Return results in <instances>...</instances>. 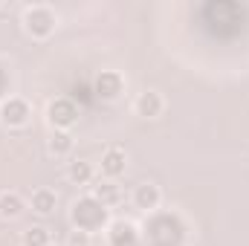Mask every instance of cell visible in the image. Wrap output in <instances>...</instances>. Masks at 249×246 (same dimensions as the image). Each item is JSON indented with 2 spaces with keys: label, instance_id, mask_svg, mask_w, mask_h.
<instances>
[{
  "label": "cell",
  "instance_id": "1",
  "mask_svg": "<svg viewBox=\"0 0 249 246\" xmlns=\"http://www.w3.org/2000/svg\"><path fill=\"white\" fill-rule=\"evenodd\" d=\"M72 223L78 232L93 235L107 223V209L96 200V197H81L72 203Z\"/></svg>",
  "mask_w": 249,
  "mask_h": 246
},
{
  "label": "cell",
  "instance_id": "2",
  "mask_svg": "<svg viewBox=\"0 0 249 246\" xmlns=\"http://www.w3.org/2000/svg\"><path fill=\"white\" fill-rule=\"evenodd\" d=\"M23 26H26L29 35L44 38V35H50L53 26H55V12H53L47 3H32V6H26V12H23Z\"/></svg>",
  "mask_w": 249,
  "mask_h": 246
},
{
  "label": "cell",
  "instance_id": "3",
  "mask_svg": "<svg viewBox=\"0 0 249 246\" xmlns=\"http://www.w3.org/2000/svg\"><path fill=\"white\" fill-rule=\"evenodd\" d=\"M75 116H78V107L70 99H64V96L55 99V102H50V107H47V119H50V124H55V130L70 127L75 122Z\"/></svg>",
  "mask_w": 249,
  "mask_h": 246
},
{
  "label": "cell",
  "instance_id": "4",
  "mask_svg": "<svg viewBox=\"0 0 249 246\" xmlns=\"http://www.w3.org/2000/svg\"><path fill=\"white\" fill-rule=\"evenodd\" d=\"M0 116H3L6 124L20 127V124H26V119H29V105L23 99H18V96H9L3 102V107H0Z\"/></svg>",
  "mask_w": 249,
  "mask_h": 246
},
{
  "label": "cell",
  "instance_id": "5",
  "mask_svg": "<svg viewBox=\"0 0 249 246\" xmlns=\"http://www.w3.org/2000/svg\"><path fill=\"white\" fill-rule=\"evenodd\" d=\"M96 90H99L102 99H116L124 90V78L116 70H102V75L96 78Z\"/></svg>",
  "mask_w": 249,
  "mask_h": 246
},
{
  "label": "cell",
  "instance_id": "6",
  "mask_svg": "<svg viewBox=\"0 0 249 246\" xmlns=\"http://www.w3.org/2000/svg\"><path fill=\"white\" fill-rule=\"evenodd\" d=\"M136 113L139 116H160L162 113V96L157 93V90H145V93H139V99H136Z\"/></svg>",
  "mask_w": 249,
  "mask_h": 246
},
{
  "label": "cell",
  "instance_id": "7",
  "mask_svg": "<svg viewBox=\"0 0 249 246\" xmlns=\"http://www.w3.org/2000/svg\"><path fill=\"white\" fill-rule=\"evenodd\" d=\"M133 203H136V209H145V211L157 209V206H160V188H157L154 183L136 185V191H133Z\"/></svg>",
  "mask_w": 249,
  "mask_h": 246
},
{
  "label": "cell",
  "instance_id": "8",
  "mask_svg": "<svg viewBox=\"0 0 249 246\" xmlns=\"http://www.w3.org/2000/svg\"><path fill=\"white\" fill-rule=\"evenodd\" d=\"M124 171V151L119 148H107L102 154V174L105 177H119Z\"/></svg>",
  "mask_w": 249,
  "mask_h": 246
},
{
  "label": "cell",
  "instance_id": "9",
  "mask_svg": "<svg viewBox=\"0 0 249 246\" xmlns=\"http://www.w3.org/2000/svg\"><path fill=\"white\" fill-rule=\"evenodd\" d=\"M136 241V226L127 220H116L110 223V244L113 246H133Z\"/></svg>",
  "mask_w": 249,
  "mask_h": 246
},
{
  "label": "cell",
  "instance_id": "10",
  "mask_svg": "<svg viewBox=\"0 0 249 246\" xmlns=\"http://www.w3.org/2000/svg\"><path fill=\"white\" fill-rule=\"evenodd\" d=\"M20 211H23V200H20V194H15V191H3V194H0V217H3V220H15Z\"/></svg>",
  "mask_w": 249,
  "mask_h": 246
},
{
  "label": "cell",
  "instance_id": "11",
  "mask_svg": "<svg viewBox=\"0 0 249 246\" xmlns=\"http://www.w3.org/2000/svg\"><path fill=\"white\" fill-rule=\"evenodd\" d=\"M55 203H58V194H55L53 188H38V191H32V209H35L38 214H50V211L55 209Z\"/></svg>",
  "mask_w": 249,
  "mask_h": 246
},
{
  "label": "cell",
  "instance_id": "12",
  "mask_svg": "<svg viewBox=\"0 0 249 246\" xmlns=\"http://www.w3.org/2000/svg\"><path fill=\"white\" fill-rule=\"evenodd\" d=\"M67 177H70L72 183H78V185L93 183V165H90V162H84V159H75V162H70Z\"/></svg>",
  "mask_w": 249,
  "mask_h": 246
},
{
  "label": "cell",
  "instance_id": "13",
  "mask_svg": "<svg viewBox=\"0 0 249 246\" xmlns=\"http://www.w3.org/2000/svg\"><path fill=\"white\" fill-rule=\"evenodd\" d=\"M93 197H96L102 206H107V203H119V188L110 183V180H102V183L93 185Z\"/></svg>",
  "mask_w": 249,
  "mask_h": 246
},
{
  "label": "cell",
  "instance_id": "14",
  "mask_svg": "<svg viewBox=\"0 0 249 246\" xmlns=\"http://www.w3.org/2000/svg\"><path fill=\"white\" fill-rule=\"evenodd\" d=\"M70 148H72L70 133H67V130H53V136H50V151H53V154H58V157H64Z\"/></svg>",
  "mask_w": 249,
  "mask_h": 246
},
{
  "label": "cell",
  "instance_id": "15",
  "mask_svg": "<svg viewBox=\"0 0 249 246\" xmlns=\"http://www.w3.org/2000/svg\"><path fill=\"white\" fill-rule=\"evenodd\" d=\"M23 246H50V232L44 226H32L23 232Z\"/></svg>",
  "mask_w": 249,
  "mask_h": 246
},
{
  "label": "cell",
  "instance_id": "16",
  "mask_svg": "<svg viewBox=\"0 0 249 246\" xmlns=\"http://www.w3.org/2000/svg\"><path fill=\"white\" fill-rule=\"evenodd\" d=\"M72 244H75V246H84V244H87V235H84V232L72 235Z\"/></svg>",
  "mask_w": 249,
  "mask_h": 246
},
{
  "label": "cell",
  "instance_id": "17",
  "mask_svg": "<svg viewBox=\"0 0 249 246\" xmlns=\"http://www.w3.org/2000/svg\"><path fill=\"white\" fill-rule=\"evenodd\" d=\"M50 246H55V244H50Z\"/></svg>",
  "mask_w": 249,
  "mask_h": 246
}]
</instances>
